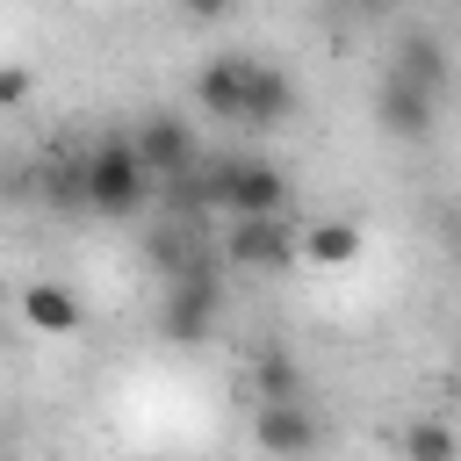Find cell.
I'll return each mask as SVG.
<instances>
[{
    "label": "cell",
    "instance_id": "obj_1",
    "mask_svg": "<svg viewBox=\"0 0 461 461\" xmlns=\"http://www.w3.org/2000/svg\"><path fill=\"white\" fill-rule=\"evenodd\" d=\"M194 101L202 115H223V122H252V130H274L295 115V79L267 58H245V50H216L202 72H194Z\"/></svg>",
    "mask_w": 461,
    "mask_h": 461
},
{
    "label": "cell",
    "instance_id": "obj_2",
    "mask_svg": "<svg viewBox=\"0 0 461 461\" xmlns=\"http://www.w3.org/2000/svg\"><path fill=\"white\" fill-rule=\"evenodd\" d=\"M151 187H158V180H151L137 137H101V144L86 151V209H94V216H115V223H122V216L144 209Z\"/></svg>",
    "mask_w": 461,
    "mask_h": 461
},
{
    "label": "cell",
    "instance_id": "obj_3",
    "mask_svg": "<svg viewBox=\"0 0 461 461\" xmlns=\"http://www.w3.org/2000/svg\"><path fill=\"white\" fill-rule=\"evenodd\" d=\"M209 202L223 216H281L288 209V173L267 158H223L209 173Z\"/></svg>",
    "mask_w": 461,
    "mask_h": 461
},
{
    "label": "cell",
    "instance_id": "obj_4",
    "mask_svg": "<svg viewBox=\"0 0 461 461\" xmlns=\"http://www.w3.org/2000/svg\"><path fill=\"white\" fill-rule=\"evenodd\" d=\"M223 252H230L238 274H281V267L303 252V230L288 223V209H281V216H230Z\"/></svg>",
    "mask_w": 461,
    "mask_h": 461
},
{
    "label": "cell",
    "instance_id": "obj_5",
    "mask_svg": "<svg viewBox=\"0 0 461 461\" xmlns=\"http://www.w3.org/2000/svg\"><path fill=\"white\" fill-rule=\"evenodd\" d=\"M216 317H223V288L209 267H187L166 281V339L173 346H202L216 331Z\"/></svg>",
    "mask_w": 461,
    "mask_h": 461
},
{
    "label": "cell",
    "instance_id": "obj_6",
    "mask_svg": "<svg viewBox=\"0 0 461 461\" xmlns=\"http://www.w3.org/2000/svg\"><path fill=\"white\" fill-rule=\"evenodd\" d=\"M432 108H439L432 86H418V79H403V72H382V86H375V130H382V137L425 144V137H432Z\"/></svg>",
    "mask_w": 461,
    "mask_h": 461
},
{
    "label": "cell",
    "instance_id": "obj_7",
    "mask_svg": "<svg viewBox=\"0 0 461 461\" xmlns=\"http://www.w3.org/2000/svg\"><path fill=\"white\" fill-rule=\"evenodd\" d=\"M130 137H137V151H144L151 180H166V187H173V180H187V173H194V130H187L180 115H144Z\"/></svg>",
    "mask_w": 461,
    "mask_h": 461
},
{
    "label": "cell",
    "instance_id": "obj_8",
    "mask_svg": "<svg viewBox=\"0 0 461 461\" xmlns=\"http://www.w3.org/2000/svg\"><path fill=\"white\" fill-rule=\"evenodd\" d=\"M252 439H259L267 454H310V447H317L324 432H317V418L303 411V396H259Z\"/></svg>",
    "mask_w": 461,
    "mask_h": 461
},
{
    "label": "cell",
    "instance_id": "obj_9",
    "mask_svg": "<svg viewBox=\"0 0 461 461\" xmlns=\"http://www.w3.org/2000/svg\"><path fill=\"white\" fill-rule=\"evenodd\" d=\"M22 324L43 331V339H72L79 331V295L58 288V281H36V288H22Z\"/></svg>",
    "mask_w": 461,
    "mask_h": 461
},
{
    "label": "cell",
    "instance_id": "obj_10",
    "mask_svg": "<svg viewBox=\"0 0 461 461\" xmlns=\"http://www.w3.org/2000/svg\"><path fill=\"white\" fill-rule=\"evenodd\" d=\"M389 72H403V79H418V86H432V94H447V50H439V36H425V29H411L403 43H396V58H389Z\"/></svg>",
    "mask_w": 461,
    "mask_h": 461
},
{
    "label": "cell",
    "instance_id": "obj_11",
    "mask_svg": "<svg viewBox=\"0 0 461 461\" xmlns=\"http://www.w3.org/2000/svg\"><path fill=\"white\" fill-rule=\"evenodd\" d=\"M303 252H310L317 267H353V259H360V230H353L346 216H324V223L303 230Z\"/></svg>",
    "mask_w": 461,
    "mask_h": 461
},
{
    "label": "cell",
    "instance_id": "obj_12",
    "mask_svg": "<svg viewBox=\"0 0 461 461\" xmlns=\"http://www.w3.org/2000/svg\"><path fill=\"white\" fill-rule=\"evenodd\" d=\"M144 259H151V267H158V274L173 281V274H187V267H194V238H187L180 223H166V230H151V245H144Z\"/></svg>",
    "mask_w": 461,
    "mask_h": 461
},
{
    "label": "cell",
    "instance_id": "obj_13",
    "mask_svg": "<svg viewBox=\"0 0 461 461\" xmlns=\"http://www.w3.org/2000/svg\"><path fill=\"white\" fill-rule=\"evenodd\" d=\"M252 382H259V396H303V375H295V360H288L281 346L259 353V375H252Z\"/></svg>",
    "mask_w": 461,
    "mask_h": 461
},
{
    "label": "cell",
    "instance_id": "obj_14",
    "mask_svg": "<svg viewBox=\"0 0 461 461\" xmlns=\"http://www.w3.org/2000/svg\"><path fill=\"white\" fill-rule=\"evenodd\" d=\"M403 454H418V461H447V454H454V432H447V425H411V432H403Z\"/></svg>",
    "mask_w": 461,
    "mask_h": 461
},
{
    "label": "cell",
    "instance_id": "obj_15",
    "mask_svg": "<svg viewBox=\"0 0 461 461\" xmlns=\"http://www.w3.org/2000/svg\"><path fill=\"white\" fill-rule=\"evenodd\" d=\"M173 7H180L187 22H223V14L238 7V0H173Z\"/></svg>",
    "mask_w": 461,
    "mask_h": 461
},
{
    "label": "cell",
    "instance_id": "obj_16",
    "mask_svg": "<svg viewBox=\"0 0 461 461\" xmlns=\"http://www.w3.org/2000/svg\"><path fill=\"white\" fill-rule=\"evenodd\" d=\"M22 94H29V72H22V65H7V72H0V101H7V108H14V101H22Z\"/></svg>",
    "mask_w": 461,
    "mask_h": 461
},
{
    "label": "cell",
    "instance_id": "obj_17",
    "mask_svg": "<svg viewBox=\"0 0 461 461\" xmlns=\"http://www.w3.org/2000/svg\"><path fill=\"white\" fill-rule=\"evenodd\" d=\"M447 259H454V274H461V216L447 223Z\"/></svg>",
    "mask_w": 461,
    "mask_h": 461
},
{
    "label": "cell",
    "instance_id": "obj_18",
    "mask_svg": "<svg viewBox=\"0 0 461 461\" xmlns=\"http://www.w3.org/2000/svg\"><path fill=\"white\" fill-rule=\"evenodd\" d=\"M339 7H346V14H382L389 0H339Z\"/></svg>",
    "mask_w": 461,
    "mask_h": 461
},
{
    "label": "cell",
    "instance_id": "obj_19",
    "mask_svg": "<svg viewBox=\"0 0 461 461\" xmlns=\"http://www.w3.org/2000/svg\"><path fill=\"white\" fill-rule=\"evenodd\" d=\"M454 7H461V0H454Z\"/></svg>",
    "mask_w": 461,
    "mask_h": 461
}]
</instances>
